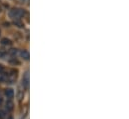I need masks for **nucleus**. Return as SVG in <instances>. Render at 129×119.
Masks as SVG:
<instances>
[{"label":"nucleus","instance_id":"obj_5","mask_svg":"<svg viewBox=\"0 0 129 119\" xmlns=\"http://www.w3.org/2000/svg\"><path fill=\"white\" fill-rule=\"evenodd\" d=\"M8 119H13V118H12V117H11V116H10V117H9V118H8Z\"/></svg>","mask_w":129,"mask_h":119},{"label":"nucleus","instance_id":"obj_2","mask_svg":"<svg viewBox=\"0 0 129 119\" xmlns=\"http://www.w3.org/2000/svg\"><path fill=\"white\" fill-rule=\"evenodd\" d=\"M6 108H7V110L11 111L12 109H13V103H12L11 101H7V103H6Z\"/></svg>","mask_w":129,"mask_h":119},{"label":"nucleus","instance_id":"obj_4","mask_svg":"<svg viewBox=\"0 0 129 119\" xmlns=\"http://www.w3.org/2000/svg\"><path fill=\"white\" fill-rule=\"evenodd\" d=\"M1 102H2V99H1V98H0V103H1Z\"/></svg>","mask_w":129,"mask_h":119},{"label":"nucleus","instance_id":"obj_3","mask_svg":"<svg viewBox=\"0 0 129 119\" xmlns=\"http://www.w3.org/2000/svg\"><path fill=\"white\" fill-rule=\"evenodd\" d=\"M5 116H6L5 112H4V111H0V119H4V118H5Z\"/></svg>","mask_w":129,"mask_h":119},{"label":"nucleus","instance_id":"obj_1","mask_svg":"<svg viewBox=\"0 0 129 119\" xmlns=\"http://www.w3.org/2000/svg\"><path fill=\"white\" fill-rule=\"evenodd\" d=\"M5 94H6V96H7L8 98H12V97H13V95H14V92H13V90L8 89V90H6Z\"/></svg>","mask_w":129,"mask_h":119}]
</instances>
